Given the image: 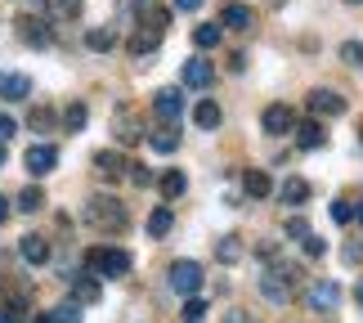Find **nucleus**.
Returning a JSON list of instances; mask_svg holds the SVG:
<instances>
[{
    "mask_svg": "<svg viewBox=\"0 0 363 323\" xmlns=\"http://www.w3.org/2000/svg\"><path fill=\"white\" fill-rule=\"evenodd\" d=\"M175 229V216H171V207H157V212L148 216V238H166Z\"/></svg>",
    "mask_w": 363,
    "mask_h": 323,
    "instance_id": "24",
    "label": "nucleus"
},
{
    "mask_svg": "<svg viewBox=\"0 0 363 323\" xmlns=\"http://www.w3.org/2000/svg\"><path fill=\"white\" fill-rule=\"evenodd\" d=\"M184 319L202 323V319H206V301H202V297H184Z\"/></svg>",
    "mask_w": 363,
    "mask_h": 323,
    "instance_id": "37",
    "label": "nucleus"
},
{
    "mask_svg": "<svg viewBox=\"0 0 363 323\" xmlns=\"http://www.w3.org/2000/svg\"><path fill=\"white\" fill-rule=\"evenodd\" d=\"M18 36H23L32 50H45V45H54V32H50V23H45V18H36V13H23V18H18Z\"/></svg>",
    "mask_w": 363,
    "mask_h": 323,
    "instance_id": "9",
    "label": "nucleus"
},
{
    "mask_svg": "<svg viewBox=\"0 0 363 323\" xmlns=\"http://www.w3.org/2000/svg\"><path fill=\"white\" fill-rule=\"evenodd\" d=\"M247 67V54H229V72H242Z\"/></svg>",
    "mask_w": 363,
    "mask_h": 323,
    "instance_id": "42",
    "label": "nucleus"
},
{
    "mask_svg": "<svg viewBox=\"0 0 363 323\" xmlns=\"http://www.w3.org/2000/svg\"><path fill=\"white\" fill-rule=\"evenodd\" d=\"M238 256H242V243H238L233 234H225V238L216 243V261H220V265H233Z\"/></svg>",
    "mask_w": 363,
    "mask_h": 323,
    "instance_id": "26",
    "label": "nucleus"
},
{
    "mask_svg": "<svg viewBox=\"0 0 363 323\" xmlns=\"http://www.w3.org/2000/svg\"><path fill=\"white\" fill-rule=\"evenodd\" d=\"M86 121H90V108L81 104V99H72V104L63 108V131H72V135H77V131H86Z\"/></svg>",
    "mask_w": 363,
    "mask_h": 323,
    "instance_id": "23",
    "label": "nucleus"
},
{
    "mask_svg": "<svg viewBox=\"0 0 363 323\" xmlns=\"http://www.w3.org/2000/svg\"><path fill=\"white\" fill-rule=\"evenodd\" d=\"M125 180H130L135 189H148V185H152V171H148V166H139V162H130V171H125Z\"/></svg>",
    "mask_w": 363,
    "mask_h": 323,
    "instance_id": "35",
    "label": "nucleus"
},
{
    "mask_svg": "<svg viewBox=\"0 0 363 323\" xmlns=\"http://www.w3.org/2000/svg\"><path fill=\"white\" fill-rule=\"evenodd\" d=\"M135 5H144V0H135Z\"/></svg>",
    "mask_w": 363,
    "mask_h": 323,
    "instance_id": "52",
    "label": "nucleus"
},
{
    "mask_svg": "<svg viewBox=\"0 0 363 323\" xmlns=\"http://www.w3.org/2000/svg\"><path fill=\"white\" fill-rule=\"evenodd\" d=\"M260 131L269 135V139H278V135H291L296 131V112H291L287 104H269L260 112Z\"/></svg>",
    "mask_w": 363,
    "mask_h": 323,
    "instance_id": "6",
    "label": "nucleus"
},
{
    "mask_svg": "<svg viewBox=\"0 0 363 323\" xmlns=\"http://www.w3.org/2000/svg\"><path fill=\"white\" fill-rule=\"evenodd\" d=\"M94 171H99V180H108V185H113V180H121L125 171H130V162H125L121 153L104 148V153H94Z\"/></svg>",
    "mask_w": 363,
    "mask_h": 323,
    "instance_id": "13",
    "label": "nucleus"
},
{
    "mask_svg": "<svg viewBox=\"0 0 363 323\" xmlns=\"http://www.w3.org/2000/svg\"><path fill=\"white\" fill-rule=\"evenodd\" d=\"M148 144H152V153H175L179 148V135L166 126V131H157V135H148Z\"/></svg>",
    "mask_w": 363,
    "mask_h": 323,
    "instance_id": "29",
    "label": "nucleus"
},
{
    "mask_svg": "<svg viewBox=\"0 0 363 323\" xmlns=\"http://www.w3.org/2000/svg\"><path fill=\"white\" fill-rule=\"evenodd\" d=\"M72 297L77 301H86V305H94V301H99L104 297V288H99V278H90V274H72Z\"/></svg>",
    "mask_w": 363,
    "mask_h": 323,
    "instance_id": "20",
    "label": "nucleus"
},
{
    "mask_svg": "<svg viewBox=\"0 0 363 323\" xmlns=\"http://www.w3.org/2000/svg\"><path fill=\"white\" fill-rule=\"evenodd\" d=\"M81 220L90 224V229H104V234H121L125 229V202L108 198V193H99V198H90L86 207H81Z\"/></svg>",
    "mask_w": 363,
    "mask_h": 323,
    "instance_id": "1",
    "label": "nucleus"
},
{
    "mask_svg": "<svg viewBox=\"0 0 363 323\" xmlns=\"http://www.w3.org/2000/svg\"><path fill=\"white\" fill-rule=\"evenodd\" d=\"M166 283H171L179 297H198L202 292V265L198 261H175L171 274H166Z\"/></svg>",
    "mask_w": 363,
    "mask_h": 323,
    "instance_id": "4",
    "label": "nucleus"
},
{
    "mask_svg": "<svg viewBox=\"0 0 363 323\" xmlns=\"http://www.w3.org/2000/svg\"><path fill=\"white\" fill-rule=\"evenodd\" d=\"M32 323H54V314H36V319H32Z\"/></svg>",
    "mask_w": 363,
    "mask_h": 323,
    "instance_id": "47",
    "label": "nucleus"
},
{
    "mask_svg": "<svg viewBox=\"0 0 363 323\" xmlns=\"http://www.w3.org/2000/svg\"><path fill=\"white\" fill-rule=\"evenodd\" d=\"M175 9H184V13H193V9H202V0H175Z\"/></svg>",
    "mask_w": 363,
    "mask_h": 323,
    "instance_id": "43",
    "label": "nucleus"
},
{
    "mask_svg": "<svg viewBox=\"0 0 363 323\" xmlns=\"http://www.w3.org/2000/svg\"><path fill=\"white\" fill-rule=\"evenodd\" d=\"M86 45L99 50V54H108V50L117 45V32H113V27H90V32H86Z\"/></svg>",
    "mask_w": 363,
    "mask_h": 323,
    "instance_id": "25",
    "label": "nucleus"
},
{
    "mask_svg": "<svg viewBox=\"0 0 363 323\" xmlns=\"http://www.w3.org/2000/svg\"><path fill=\"white\" fill-rule=\"evenodd\" d=\"M27 126H32V131H40V135L54 131V112H50V108H32V112H27Z\"/></svg>",
    "mask_w": 363,
    "mask_h": 323,
    "instance_id": "32",
    "label": "nucleus"
},
{
    "mask_svg": "<svg viewBox=\"0 0 363 323\" xmlns=\"http://www.w3.org/2000/svg\"><path fill=\"white\" fill-rule=\"evenodd\" d=\"M305 256H310V261H318V256H323V251H328V243H323V238H318V234H310V238H305Z\"/></svg>",
    "mask_w": 363,
    "mask_h": 323,
    "instance_id": "39",
    "label": "nucleus"
},
{
    "mask_svg": "<svg viewBox=\"0 0 363 323\" xmlns=\"http://www.w3.org/2000/svg\"><path fill=\"white\" fill-rule=\"evenodd\" d=\"M54 323H81V301L72 297V301H63V305H54Z\"/></svg>",
    "mask_w": 363,
    "mask_h": 323,
    "instance_id": "30",
    "label": "nucleus"
},
{
    "mask_svg": "<svg viewBox=\"0 0 363 323\" xmlns=\"http://www.w3.org/2000/svg\"><path fill=\"white\" fill-rule=\"evenodd\" d=\"M23 166H27V175H36V180L50 175L54 166H59V148H54V144H32L23 153Z\"/></svg>",
    "mask_w": 363,
    "mask_h": 323,
    "instance_id": "8",
    "label": "nucleus"
},
{
    "mask_svg": "<svg viewBox=\"0 0 363 323\" xmlns=\"http://www.w3.org/2000/svg\"><path fill=\"white\" fill-rule=\"evenodd\" d=\"M13 131H18V121H13L9 112H0V144H9V139H13Z\"/></svg>",
    "mask_w": 363,
    "mask_h": 323,
    "instance_id": "41",
    "label": "nucleus"
},
{
    "mask_svg": "<svg viewBox=\"0 0 363 323\" xmlns=\"http://www.w3.org/2000/svg\"><path fill=\"white\" fill-rule=\"evenodd\" d=\"M184 323H193V319H184Z\"/></svg>",
    "mask_w": 363,
    "mask_h": 323,
    "instance_id": "53",
    "label": "nucleus"
},
{
    "mask_svg": "<svg viewBox=\"0 0 363 323\" xmlns=\"http://www.w3.org/2000/svg\"><path fill=\"white\" fill-rule=\"evenodd\" d=\"M278 198H283L287 207H305V198H310V180H301V175L283 180V189H278Z\"/></svg>",
    "mask_w": 363,
    "mask_h": 323,
    "instance_id": "18",
    "label": "nucleus"
},
{
    "mask_svg": "<svg viewBox=\"0 0 363 323\" xmlns=\"http://www.w3.org/2000/svg\"><path fill=\"white\" fill-rule=\"evenodd\" d=\"M121 144H139V126H135V117L125 121V108H121V117H117V131H113Z\"/></svg>",
    "mask_w": 363,
    "mask_h": 323,
    "instance_id": "31",
    "label": "nucleus"
},
{
    "mask_svg": "<svg viewBox=\"0 0 363 323\" xmlns=\"http://www.w3.org/2000/svg\"><path fill=\"white\" fill-rule=\"evenodd\" d=\"M166 27H171V13H166V9H152L148 18L139 23V32L130 36V54H152V50L162 45Z\"/></svg>",
    "mask_w": 363,
    "mask_h": 323,
    "instance_id": "3",
    "label": "nucleus"
},
{
    "mask_svg": "<svg viewBox=\"0 0 363 323\" xmlns=\"http://www.w3.org/2000/svg\"><path fill=\"white\" fill-rule=\"evenodd\" d=\"M86 270L104 274V278H125V274H130V251H121V247H90L86 251Z\"/></svg>",
    "mask_w": 363,
    "mask_h": 323,
    "instance_id": "2",
    "label": "nucleus"
},
{
    "mask_svg": "<svg viewBox=\"0 0 363 323\" xmlns=\"http://www.w3.org/2000/svg\"><path fill=\"white\" fill-rule=\"evenodd\" d=\"M283 229H287V238H296V243H305V238L314 234V229H310V220H301V216H291Z\"/></svg>",
    "mask_w": 363,
    "mask_h": 323,
    "instance_id": "34",
    "label": "nucleus"
},
{
    "mask_svg": "<svg viewBox=\"0 0 363 323\" xmlns=\"http://www.w3.org/2000/svg\"><path fill=\"white\" fill-rule=\"evenodd\" d=\"M5 220H9V202H5V198H0V224H5Z\"/></svg>",
    "mask_w": 363,
    "mask_h": 323,
    "instance_id": "45",
    "label": "nucleus"
},
{
    "mask_svg": "<svg viewBox=\"0 0 363 323\" xmlns=\"http://www.w3.org/2000/svg\"><path fill=\"white\" fill-rule=\"evenodd\" d=\"M341 112H345V94L328 90V86L310 90V117H341Z\"/></svg>",
    "mask_w": 363,
    "mask_h": 323,
    "instance_id": "10",
    "label": "nucleus"
},
{
    "mask_svg": "<svg viewBox=\"0 0 363 323\" xmlns=\"http://www.w3.org/2000/svg\"><path fill=\"white\" fill-rule=\"evenodd\" d=\"M220 27H229V32H251V27H256V13H251V5H225Z\"/></svg>",
    "mask_w": 363,
    "mask_h": 323,
    "instance_id": "17",
    "label": "nucleus"
},
{
    "mask_svg": "<svg viewBox=\"0 0 363 323\" xmlns=\"http://www.w3.org/2000/svg\"><path fill=\"white\" fill-rule=\"evenodd\" d=\"M18 256H23L27 265H50V238H45V234H23Z\"/></svg>",
    "mask_w": 363,
    "mask_h": 323,
    "instance_id": "14",
    "label": "nucleus"
},
{
    "mask_svg": "<svg viewBox=\"0 0 363 323\" xmlns=\"http://www.w3.org/2000/svg\"><path fill=\"white\" fill-rule=\"evenodd\" d=\"M296 144H301L305 153H314V148H328V131H323V121H318V117L301 121V126H296Z\"/></svg>",
    "mask_w": 363,
    "mask_h": 323,
    "instance_id": "16",
    "label": "nucleus"
},
{
    "mask_svg": "<svg viewBox=\"0 0 363 323\" xmlns=\"http://www.w3.org/2000/svg\"><path fill=\"white\" fill-rule=\"evenodd\" d=\"M332 220H337V224H350L354 220V202H345V198L332 202Z\"/></svg>",
    "mask_w": 363,
    "mask_h": 323,
    "instance_id": "38",
    "label": "nucleus"
},
{
    "mask_svg": "<svg viewBox=\"0 0 363 323\" xmlns=\"http://www.w3.org/2000/svg\"><path fill=\"white\" fill-rule=\"evenodd\" d=\"M341 59L350 67H363V40H341Z\"/></svg>",
    "mask_w": 363,
    "mask_h": 323,
    "instance_id": "33",
    "label": "nucleus"
},
{
    "mask_svg": "<svg viewBox=\"0 0 363 323\" xmlns=\"http://www.w3.org/2000/svg\"><path fill=\"white\" fill-rule=\"evenodd\" d=\"M27 94H32V77H23V72H0V99H5V104H23Z\"/></svg>",
    "mask_w": 363,
    "mask_h": 323,
    "instance_id": "12",
    "label": "nucleus"
},
{
    "mask_svg": "<svg viewBox=\"0 0 363 323\" xmlns=\"http://www.w3.org/2000/svg\"><path fill=\"white\" fill-rule=\"evenodd\" d=\"M152 112H157V117H162L166 126H175V117L184 112V94H179V90H171V86H166V90H157V94H152Z\"/></svg>",
    "mask_w": 363,
    "mask_h": 323,
    "instance_id": "11",
    "label": "nucleus"
},
{
    "mask_svg": "<svg viewBox=\"0 0 363 323\" xmlns=\"http://www.w3.org/2000/svg\"><path fill=\"white\" fill-rule=\"evenodd\" d=\"M179 77H184V86H189V90H206V86L216 81V67L206 63V59H189V63H184V72H179Z\"/></svg>",
    "mask_w": 363,
    "mask_h": 323,
    "instance_id": "15",
    "label": "nucleus"
},
{
    "mask_svg": "<svg viewBox=\"0 0 363 323\" xmlns=\"http://www.w3.org/2000/svg\"><path fill=\"white\" fill-rule=\"evenodd\" d=\"M225 323H251V319H247L242 310H229V314H225Z\"/></svg>",
    "mask_w": 363,
    "mask_h": 323,
    "instance_id": "44",
    "label": "nucleus"
},
{
    "mask_svg": "<svg viewBox=\"0 0 363 323\" xmlns=\"http://www.w3.org/2000/svg\"><path fill=\"white\" fill-rule=\"evenodd\" d=\"M157 185H162V198H179V193L189 189V180H184V171H166Z\"/></svg>",
    "mask_w": 363,
    "mask_h": 323,
    "instance_id": "27",
    "label": "nucleus"
},
{
    "mask_svg": "<svg viewBox=\"0 0 363 323\" xmlns=\"http://www.w3.org/2000/svg\"><path fill=\"white\" fill-rule=\"evenodd\" d=\"M305 305L318 310V314L337 310V305H341V283H337V278H318V283H310V288H305Z\"/></svg>",
    "mask_w": 363,
    "mask_h": 323,
    "instance_id": "5",
    "label": "nucleus"
},
{
    "mask_svg": "<svg viewBox=\"0 0 363 323\" xmlns=\"http://www.w3.org/2000/svg\"><path fill=\"white\" fill-rule=\"evenodd\" d=\"M341 256H345V265H359V261H363V238L345 243V247H341Z\"/></svg>",
    "mask_w": 363,
    "mask_h": 323,
    "instance_id": "40",
    "label": "nucleus"
},
{
    "mask_svg": "<svg viewBox=\"0 0 363 323\" xmlns=\"http://www.w3.org/2000/svg\"><path fill=\"white\" fill-rule=\"evenodd\" d=\"M345 5H363V0H345Z\"/></svg>",
    "mask_w": 363,
    "mask_h": 323,
    "instance_id": "51",
    "label": "nucleus"
},
{
    "mask_svg": "<svg viewBox=\"0 0 363 323\" xmlns=\"http://www.w3.org/2000/svg\"><path fill=\"white\" fill-rule=\"evenodd\" d=\"M220 36H225L220 23H198V27H193V45H198V50H216Z\"/></svg>",
    "mask_w": 363,
    "mask_h": 323,
    "instance_id": "21",
    "label": "nucleus"
},
{
    "mask_svg": "<svg viewBox=\"0 0 363 323\" xmlns=\"http://www.w3.org/2000/svg\"><path fill=\"white\" fill-rule=\"evenodd\" d=\"M354 301H359V305H363V283H359V288H354Z\"/></svg>",
    "mask_w": 363,
    "mask_h": 323,
    "instance_id": "48",
    "label": "nucleus"
},
{
    "mask_svg": "<svg viewBox=\"0 0 363 323\" xmlns=\"http://www.w3.org/2000/svg\"><path fill=\"white\" fill-rule=\"evenodd\" d=\"M0 323H13V319H9V314H5V310H0Z\"/></svg>",
    "mask_w": 363,
    "mask_h": 323,
    "instance_id": "50",
    "label": "nucleus"
},
{
    "mask_svg": "<svg viewBox=\"0 0 363 323\" xmlns=\"http://www.w3.org/2000/svg\"><path fill=\"white\" fill-rule=\"evenodd\" d=\"M40 207H45V193H40L36 185L18 193V212H23V216H32V212H40Z\"/></svg>",
    "mask_w": 363,
    "mask_h": 323,
    "instance_id": "28",
    "label": "nucleus"
},
{
    "mask_svg": "<svg viewBox=\"0 0 363 323\" xmlns=\"http://www.w3.org/2000/svg\"><path fill=\"white\" fill-rule=\"evenodd\" d=\"M50 9L59 18H81V0H50Z\"/></svg>",
    "mask_w": 363,
    "mask_h": 323,
    "instance_id": "36",
    "label": "nucleus"
},
{
    "mask_svg": "<svg viewBox=\"0 0 363 323\" xmlns=\"http://www.w3.org/2000/svg\"><path fill=\"white\" fill-rule=\"evenodd\" d=\"M242 189L251 193V198H269V193H274V180L264 175V171H256V166H251V171L242 175Z\"/></svg>",
    "mask_w": 363,
    "mask_h": 323,
    "instance_id": "22",
    "label": "nucleus"
},
{
    "mask_svg": "<svg viewBox=\"0 0 363 323\" xmlns=\"http://www.w3.org/2000/svg\"><path fill=\"white\" fill-rule=\"evenodd\" d=\"M260 297L264 301H274V305H287L291 301V270H264L260 274Z\"/></svg>",
    "mask_w": 363,
    "mask_h": 323,
    "instance_id": "7",
    "label": "nucleus"
},
{
    "mask_svg": "<svg viewBox=\"0 0 363 323\" xmlns=\"http://www.w3.org/2000/svg\"><path fill=\"white\" fill-rule=\"evenodd\" d=\"M193 126H198V131H216L220 126V104L216 99H198V108H193Z\"/></svg>",
    "mask_w": 363,
    "mask_h": 323,
    "instance_id": "19",
    "label": "nucleus"
},
{
    "mask_svg": "<svg viewBox=\"0 0 363 323\" xmlns=\"http://www.w3.org/2000/svg\"><path fill=\"white\" fill-rule=\"evenodd\" d=\"M5 158H9V153H5V144H0V166H5Z\"/></svg>",
    "mask_w": 363,
    "mask_h": 323,
    "instance_id": "49",
    "label": "nucleus"
},
{
    "mask_svg": "<svg viewBox=\"0 0 363 323\" xmlns=\"http://www.w3.org/2000/svg\"><path fill=\"white\" fill-rule=\"evenodd\" d=\"M354 220H359V224H363V198H359V202H354Z\"/></svg>",
    "mask_w": 363,
    "mask_h": 323,
    "instance_id": "46",
    "label": "nucleus"
}]
</instances>
